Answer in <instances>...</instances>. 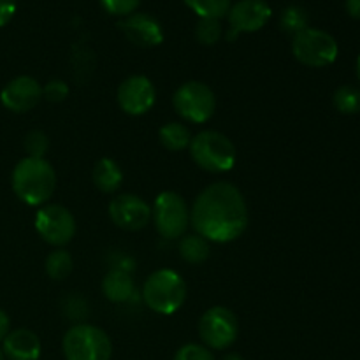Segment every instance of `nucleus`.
<instances>
[{"label":"nucleus","instance_id":"13","mask_svg":"<svg viewBox=\"0 0 360 360\" xmlns=\"http://www.w3.org/2000/svg\"><path fill=\"white\" fill-rule=\"evenodd\" d=\"M109 218L123 231H143L151 221V206L136 193H118L109 202Z\"/></svg>","mask_w":360,"mask_h":360},{"label":"nucleus","instance_id":"32","mask_svg":"<svg viewBox=\"0 0 360 360\" xmlns=\"http://www.w3.org/2000/svg\"><path fill=\"white\" fill-rule=\"evenodd\" d=\"M11 333V319L2 308H0V343L7 338V334Z\"/></svg>","mask_w":360,"mask_h":360},{"label":"nucleus","instance_id":"8","mask_svg":"<svg viewBox=\"0 0 360 360\" xmlns=\"http://www.w3.org/2000/svg\"><path fill=\"white\" fill-rule=\"evenodd\" d=\"M172 105L179 118L202 125L213 118L217 111V97L202 81H186L172 95Z\"/></svg>","mask_w":360,"mask_h":360},{"label":"nucleus","instance_id":"9","mask_svg":"<svg viewBox=\"0 0 360 360\" xmlns=\"http://www.w3.org/2000/svg\"><path fill=\"white\" fill-rule=\"evenodd\" d=\"M239 336V322L234 311L225 306H213L199 320V338L206 348L227 350Z\"/></svg>","mask_w":360,"mask_h":360},{"label":"nucleus","instance_id":"17","mask_svg":"<svg viewBox=\"0 0 360 360\" xmlns=\"http://www.w3.org/2000/svg\"><path fill=\"white\" fill-rule=\"evenodd\" d=\"M102 294L108 301L116 302V304L132 301L136 297V281L130 271L122 269V267L109 269L102 280Z\"/></svg>","mask_w":360,"mask_h":360},{"label":"nucleus","instance_id":"33","mask_svg":"<svg viewBox=\"0 0 360 360\" xmlns=\"http://www.w3.org/2000/svg\"><path fill=\"white\" fill-rule=\"evenodd\" d=\"M345 7H347L348 16L360 21V0H347V2H345Z\"/></svg>","mask_w":360,"mask_h":360},{"label":"nucleus","instance_id":"28","mask_svg":"<svg viewBox=\"0 0 360 360\" xmlns=\"http://www.w3.org/2000/svg\"><path fill=\"white\" fill-rule=\"evenodd\" d=\"M63 313L67 319L77 320V323H83V320L88 316V302L79 295H69L65 299Z\"/></svg>","mask_w":360,"mask_h":360},{"label":"nucleus","instance_id":"1","mask_svg":"<svg viewBox=\"0 0 360 360\" xmlns=\"http://www.w3.org/2000/svg\"><path fill=\"white\" fill-rule=\"evenodd\" d=\"M250 214L241 190L229 181L207 185L190 207L193 232L210 243H232L248 229Z\"/></svg>","mask_w":360,"mask_h":360},{"label":"nucleus","instance_id":"14","mask_svg":"<svg viewBox=\"0 0 360 360\" xmlns=\"http://www.w3.org/2000/svg\"><path fill=\"white\" fill-rule=\"evenodd\" d=\"M42 101V86L35 77L18 76L11 79L0 91L4 108L16 115L32 111Z\"/></svg>","mask_w":360,"mask_h":360},{"label":"nucleus","instance_id":"34","mask_svg":"<svg viewBox=\"0 0 360 360\" xmlns=\"http://www.w3.org/2000/svg\"><path fill=\"white\" fill-rule=\"evenodd\" d=\"M220 360H245V359H243V355L234 354V352H231V354H225L224 357H221Z\"/></svg>","mask_w":360,"mask_h":360},{"label":"nucleus","instance_id":"21","mask_svg":"<svg viewBox=\"0 0 360 360\" xmlns=\"http://www.w3.org/2000/svg\"><path fill=\"white\" fill-rule=\"evenodd\" d=\"M46 274L49 276V280L53 281H62L72 273L74 269V260L67 250L56 248L46 257Z\"/></svg>","mask_w":360,"mask_h":360},{"label":"nucleus","instance_id":"16","mask_svg":"<svg viewBox=\"0 0 360 360\" xmlns=\"http://www.w3.org/2000/svg\"><path fill=\"white\" fill-rule=\"evenodd\" d=\"M6 360H39L42 352L41 340L30 329H14L2 341Z\"/></svg>","mask_w":360,"mask_h":360},{"label":"nucleus","instance_id":"15","mask_svg":"<svg viewBox=\"0 0 360 360\" xmlns=\"http://www.w3.org/2000/svg\"><path fill=\"white\" fill-rule=\"evenodd\" d=\"M120 30L132 44L139 48H155L164 42V28L160 21L148 13H132L118 21Z\"/></svg>","mask_w":360,"mask_h":360},{"label":"nucleus","instance_id":"29","mask_svg":"<svg viewBox=\"0 0 360 360\" xmlns=\"http://www.w3.org/2000/svg\"><path fill=\"white\" fill-rule=\"evenodd\" d=\"M69 95V84L63 79H51L42 86V98H46L48 102H63Z\"/></svg>","mask_w":360,"mask_h":360},{"label":"nucleus","instance_id":"5","mask_svg":"<svg viewBox=\"0 0 360 360\" xmlns=\"http://www.w3.org/2000/svg\"><path fill=\"white\" fill-rule=\"evenodd\" d=\"M65 360H111L112 343L104 329L91 323H74L62 340Z\"/></svg>","mask_w":360,"mask_h":360},{"label":"nucleus","instance_id":"20","mask_svg":"<svg viewBox=\"0 0 360 360\" xmlns=\"http://www.w3.org/2000/svg\"><path fill=\"white\" fill-rule=\"evenodd\" d=\"M192 132L188 127L181 122H171L158 130V139L160 144L169 151H183L188 150L192 143Z\"/></svg>","mask_w":360,"mask_h":360},{"label":"nucleus","instance_id":"18","mask_svg":"<svg viewBox=\"0 0 360 360\" xmlns=\"http://www.w3.org/2000/svg\"><path fill=\"white\" fill-rule=\"evenodd\" d=\"M91 181L102 193H116L123 183V171L118 162L104 157L97 160L91 172Z\"/></svg>","mask_w":360,"mask_h":360},{"label":"nucleus","instance_id":"6","mask_svg":"<svg viewBox=\"0 0 360 360\" xmlns=\"http://www.w3.org/2000/svg\"><path fill=\"white\" fill-rule=\"evenodd\" d=\"M292 55L302 65L323 69L336 62L340 46L329 32L308 27L292 37Z\"/></svg>","mask_w":360,"mask_h":360},{"label":"nucleus","instance_id":"24","mask_svg":"<svg viewBox=\"0 0 360 360\" xmlns=\"http://www.w3.org/2000/svg\"><path fill=\"white\" fill-rule=\"evenodd\" d=\"M199 18H217L221 20L227 16L232 0H183Z\"/></svg>","mask_w":360,"mask_h":360},{"label":"nucleus","instance_id":"30","mask_svg":"<svg viewBox=\"0 0 360 360\" xmlns=\"http://www.w3.org/2000/svg\"><path fill=\"white\" fill-rule=\"evenodd\" d=\"M101 4L109 14H112V16L125 18L129 16V14L136 13L141 0H101Z\"/></svg>","mask_w":360,"mask_h":360},{"label":"nucleus","instance_id":"26","mask_svg":"<svg viewBox=\"0 0 360 360\" xmlns=\"http://www.w3.org/2000/svg\"><path fill=\"white\" fill-rule=\"evenodd\" d=\"M23 148L25 151H27V157L44 158L49 150V137L46 136V132H42V130L39 129L30 130V132L23 137Z\"/></svg>","mask_w":360,"mask_h":360},{"label":"nucleus","instance_id":"10","mask_svg":"<svg viewBox=\"0 0 360 360\" xmlns=\"http://www.w3.org/2000/svg\"><path fill=\"white\" fill-rule=\"evenodd\" d=\"M34 225L39 238L56 248H63L65 245H69L77 231L74 214L60 204L41 206V210L35 213Z\"/></svg>","mask_w":360,"mask_h":360},{"label":"nucleus","instance_id":"19","mask_svg":"<svg viewBox=\"0 0 360 360\" xmlns=\"http://www.w3.org/2000/svg\"><path fill=\"white\" fill-rule=\"evenodd\" d=\"M179 255L185 262L192 264V266H199V264H204L207 259H210L211 246L207 239H204L202 236L199 234H185L181 239H179Z\"/></svg>","mask_w":360,"mask_h":360},{"label":"nucleus","instance_id":"12","mask_svg":"<svg viewBox=\"0 0 360 360\" xmlns=\"http://www.w3.org/2000/svg\"><path fill=\"white\" fill-rule=\"evenodd\" d=\"M116 101L125 115L143 116L150 112L157 102V90L150 77L136 74L120 83Z\"/></svg>","mask_w":360,"mask_h":360},{"label":"nucleus","instance_id":"4","mask_svg":"<svg viewBox=\"0 0 360 360\" xmlns=\"http://www.w3.org/2000/svg\"><path fill=\"white\" fill-rule=\"evenodd\" d=\"M143 301L158 315H172L186 301V283L181 274L172 269H158L143 285Z\"/></svg>","mask_w":360,"mask_h":360},{"label":"nucleus","instance_id":"27","mask_svg":"<svg viewBox=\"0 0 360 360\" xmlns=\"http://www.w3.org/2000/svg\"><path fill=\"white\" fill-rule=\"evenodd\" d=\"M172 360H217L213 352L199 343H186L174 354Z\"/></svg>","mask_w":360,"mask_h":360},{"label":"nucleus","instance_id":"31","mask_svg":"<svg viewBox=\"0 0 360 360\" xmlns=\"http://www.w3.org/2000/svg\"><path fill=\"white\" fill-rule=\"evenodd\" d=\"M16 0H0V28L6 27L16 13Z\"/></svg>","mask_w":360,"mask_h":360},{"label":"nucleus","instance_id":"36","mask_svg":"<svg viewBox=\"0 0 360 360\" xmlns=\"http://www.w3.org/2000/svg\"><path fill=\"white\" fill-rule=\"evenodd\" d=\"M0 360H6V357H4V354H2V348H0Z\"/></svg>","mask_w":360,"mask_h":360},{"label":"nucleus","instance_id":"25","mask_svg":"<svg viewBox=\"0 0 360 360\" xmlns=\"http://www.w3.org/2000/svg\"><path fill=\"white\" fill-rule=\"evenodd\" d=\"M224 35V25L217 18H199L195 27V37L200 44L214 46Z\"/></svg>","mask_w":360,"mask_h":360},{"label":"nucleus","instance_id":"23","mask_svg":"<svg viewBox=\"0 0 360 360\" xmlns=\"http://www.w3.org/2000/svg\"><path fill=\"white\" fill-rule=\"evenodd\" d=\"M333 104L341 115H357L360 112V88L354 84H343L334 91Z\"/></svg>","mask_w":360,"mask_h":360},{"label":"nucleus","instance_id":"3","mask_svg":"<svg viewBox=\"0 0 360 360\" xmlns=\"http://www.w3.org/2000/svg\"><path fill=\"white\" fill-rule=\"evenodd\" d=\"M188 151L197 167L211 174L229 172L238 160L234 143L218 130H202L195 134L192 137Z\"/></svg>","mask_w":360,"mask_h":360},{"label":"nucleus","instance_id":"35","mask_svg":"<svg viewBox=\"0 0 360 360\" xmlns=\"http://www.w3.org/2000/svg\"><path fill=\"white\" fill-rule=\"evenodd\" d=\"M355 72H357V79L360 81V55L357 58V65H355Z\"/></svg>","mask_w":360,"mask_h":360},{"label":"nucleus","instance_id":"2","mask_svg":"<svg viewBox=\"0 0 360 360\" xmlns=\"http://www.w3.org/2000/svg\"><path fill=\"white\" fill-rule=\"evenodd\" d=\"M13 192L28 206H44L56 188V172L46 158L25 157L11 174Z\"/></svg>","mask_w":360,"mask_h":360},{"label":"nucleus","instance_id":"22","mask_svg":"<svg viewBox=\"0 0 360 360\" xmlns=\"http://www.w3.org/2000/svg\"><path fill=\"white\" fill-rule=\"evenodd\" d=\"M280 27L285 34L297 35L299 32L306 30L309 27V14L301 6H288L281 11Z\"/></svg>","mask_w":360,"mask_h":360},{"label":"nucleus","instance_id":"11","mask_svg":"<svg viewBox=\"0 0 360 360\" xmlns=\"http://www.w3.org/2000/svg\"><path fill=\"white\" fill-rule=\"evenodd\" d=\"M273 16V9L266 0H238L227 13V41L234 42L239 34H252L266 27Z\"/></svg>","mask_w":360,"mask_h":360},{"label":"nucleus","instance_id":"7","mask_svg":"<svg viewBox=\"0 0 360 360\" xmlns=\"http://www.w3.org/2000/svg\"><path fill=\"white\" fill-rule=\"evenodd\" d=\"M151 221L164 239H181L190 227V207L179 193L172 190L158 193L151 206Z\"/></svg>","mask_w":360,"mask_h":360}]
</instances>
